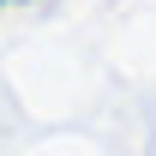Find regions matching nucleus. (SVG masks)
I'll list each match as a JSON object with an SVG mask.
<instances>
[{
    "instance_id": "f257e3e1",
    "label": "nucleus",
    "mask_w": 156,
    "mask_h": 156,
    "mask_svg": "<svg viewBox=\"0 0 156 156\" xmlns=\"http://www.w3.org/2000/svg\"><path fill=\"white\" fill-rule=\"evenodd\" d=\"M0 6H30V0H0Z\"/></svg>"
}]
</instances>
